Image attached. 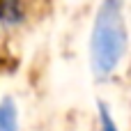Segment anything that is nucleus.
I'll return each instance as SVG.
<instances>
[{
  "mask_svg": "<svg viewBox=\"0 0 131 131\" xmlns=\"http://www.w3.org/2000/svg\"><path fill=\"white\" fill-rule=\"evenodd\" d=\"M129 46L122 0H104L97 9L90 35V64L97 78H108L122 62Z\"/></svg>",
  "mask_w": 131,
  "mask_h": 131,
  "instance_id": "obj_1",
  "label": "nucleus"
},
{
  "mask_svg": "<svg viewBox=\"0 0 131 131\" xmlns=\"http://www.w3.org/2000/svg\"><path fill=\"white\" fill-rule=\"evenodd\" d=\"M0 131H18V108L12 97L0 101Z\"/></svg>",
  "mask_w": 131,
  "mask_h": 131,
  "instance_id": "obj_2",
  "label": "nucleus"
},
{
  "mask_svg": "<svg viewBox=\"0 0 131 131\" xmlns=\"http://www.w3.org/2000/svg\"><path fill=\"white\" fill-rule=\"evenodd\" d=\"M2 18H7V23H18L21 21V0H2Z\"/></svg>",
  "mask_w": 131,
  "mask_h": 131,
  "instance_id": "obj_3",
  "label": "nucleus"
},
{
  "mask_svg": "<svg viewBox=\"0 0 131 131\" xmlns=\"http://www.w3.org/2000/svg\"><path fill=\"white\" fill-rule=\"evenodd\" d=\"M99 129L101 131H117V124L111 117V111H108L106 104H99Z\"/></svg>",
  "mask_w": 131,
  "mask_h": 131,
  "instance_id": "obj_4",
  "label": "nucleus"
}]
</instances>
